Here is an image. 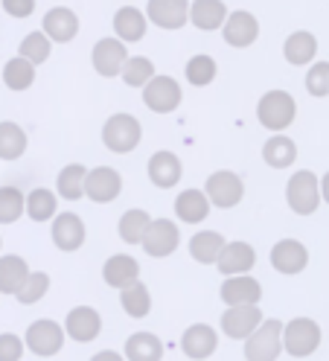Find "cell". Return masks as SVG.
Wrapping results in <instances>:
<instances>
[{"mask_svg":"<svg viewBox=\"0 0 329 361\" xmlns=\"http://www.w3.org/2000/svg\"><path fill=\"white\" fill-rule=\"evenodd\" d=\"M256 120L271 134H286L297 120V102L289 90H266L256 102Z\"/></svg>","mask_w":329,"mask_h":361,"instance_id":"6da1fadb","label":"cell"},{"mask_svg":"<svg viewBox=\"0 0 329 361\" xmlns=\"http://www.w3.org/2000/svg\"><path fill=\"white\" fill-rule=\"evenodd\" d=\"M143 140V126L135 114H111L102 126V146L114 154H131Z\"/></svg>","mask_w":329,"mask_h":361,"instance_id":"7a4b0ae2","label":"cell"},{"mask_svg":"<svg viewBox=\"0 0 329 361\" xmlns=\"http://www.w3.org/2000/svg\"><path fill=\"white\" fill-rule=\"evenodd\" d=\"M323 341V329L312 318H292L283 324V353L292 358H309Z\"/></svg>","mask_w":329,"mask_h":361,"instance_id":"3957f363","label":"cell"},{"mask_svg":"<svg viewBox=\"0 0 329 361\" xmlns=\"http://www.w3.org/2000/svg\"><path fill=\"white\" fill-rule=\"evenodd\" d=\"M286 204L292 207L294 216H312L318 213L321 201V178L312 169H297L289 184H286Z\"/></svg>","mask_w":329,"mask_h":361,"instance_id":"277c9868","label":"cell"},{"mask_svg":"<svg viewBox=\"0 0 329 361\" xmlns=\"http://www.w3.org/2000/svg\"><path fill=\"white\" fill-rule=\"evenodd\" d=\"M204 195L210 201V207L233 210L236 204H242V198H245V180L233 169H216L204 180Z\"/></svg>","mask_w":329,"mask_h":361,"instance_id":"5b68a950","label":"cell"},{"mask_svg":"<svg viewBox=\"0 0 329 361\" xmlns=\"http://www.w3.org/2000/svg\"><path fill=\"white\" fill-rule=\"evenodd\" d=\"M283 355V321L266 318L245 338V361H277Z\"/></svg>","mask_w":329,"mask_h":361,"instance_id":"8992f818","label":"cell"},{"mask_svg":"<svg viewBox=\"0 0 329 361\" xmlns=\"http://www.w3.org/2000/svg\"><path fill=\"white\" fill-rule=\"evenodd\" d=\"M140 97H143V105L151 111V114H172V111H178L181 102H184V87L175 76L158 73L140 90Z\"/></svg>","mask_w":329,"mask_h":361,"instance_id":"52a82bcc","label":"cell"},{"mask_svg":"<svg viewBox=\"0 0 329 361\" xmlns=\"http://www.w3.org/2000/svg\"><path fill=\"white\" fill-rule=\"evenodd\" d=\"M24 338V347L32 353V355H38V358H53V355H58L61 353V347H64V326L61 324H56V321H50V318H38V321H32L30 326H27V332L20 335Z\"/></svg>","mask_w":329,"mask_h":361,"instance_id":"ba28073f","label":"cell"},{"mask_svg":"<svg viewBox=\"0 0 329 361\" xmlns=\"http://www.w3.org/2000/svg\"><path fill=\"white\" fill-rule=\"evenodd\" d=\"M140 245H143V251L151 259L172 257L181 247V228H178V221H172V219H151V224H149V231H146Z\"/></svg>","mask_w":329,"mask_h":361,"instance_id":"9c48e42d","label":"cell"},{"mask_svg":"<svg viewBox=\"0 0 329 361\" xmlns=\"http://www.w3.org/2000/svg\"><path fill=\"white\" fill-rule=\"evenodd\" d=\"M50 239L58 251L64 254H73L85 245L87 239V228H85V219L73 210H58L50 221Z\"/></svg>","mask_w":329,"mask_h":361,"instance_id":"30bf717a","label":"cell"},{"mask_svg":"<svg viewBox=\"0 0 329 361\" xmlns=\"http://www.w3.org/2000/svg\"><path fill=\"white\" fill-rule=\"evenodd\" d=\"M125 61H128V44H123L114 35L99 38L94 44V50H91V67L102 79H117L123 73Z\"/></svg>","mask_w":329,"mask_h":361,"instance_id":"8fae6325","label":"cell"},{"mask_svg":"<svg viewBox=\"0 0 329 361\" xmlns=\"http://www.w3.org/2000/svg\"><path fill=\"white\" fill-rule=\"evenodd\" d=\"M271 268L283 277H297L309 268V247H306L300 239H280L271 247Z\"/></svg>","mask_w":329,"mask_h":361,"instance_id":"7c38bea8","label":"cell"},{"mask_svg":"<svg viewBox=\"0 0 329 361\" xmlns=\"http://www.w3.org/2000/svg\"><path fill=\"white\" fill-rule=\"evenodd\" d=\"M123 192V175L114 166H94L85 175V198L94 204H111Z\"/></svg>","mask_w":329,"mask_h":361,"instance_id":"4fadbf2b","label":"cell"},{"mask_svg":"<svg viewBox=\"0 0 329 361\" xmlns=\"http://www.w3.org/2000/svg\"><path fill=\"white\" fill-rule=\"evenodd\" d=\"M222 38H225L228 47H233V50H245V47H251V44H256V38H259V20H256V15L248 12V9L228 12V20L222 24Z\"/></svg>","mask_w":329,"mask_h":361,"instance_id":"5bb4252c","label":"cell"},{"mask_svg":"<svg viewBox=\"0 0 329 361\" xmlns=\"http://www.w3.org/2000/svg\"><path fill=\"white\" fill-rule=\"evenodd\" d=\"M146 20L166 32L184 30L190 24V0H149Z\"/></svg>","mask_w":329,"mask_h":361,"instance_id":"9a60e30c","label":"cell"},{"mask_svg":"<svg viewBox=\"0 0 329 361\" xmlns=\"http://www.w3.org/2000/svg\"><path fill=\"white\" fill-rule=\"evenodd\" d=\"M64 335L76 344H91L102 335V314L94 306H73L64 318Z\"/></svg>","mask_w":329,"mask_h":361,"instance_id":"2e32d148","label":"cell"},{"mask_svg":"<svg viewBox=\"0 0 329 361\" xmlns=\"http://www.w3.org/2000/svg\"><path fill=\"white\" fill-rule=\"evenodd\" d=\"M146 175H149V180H151V184H155L158 190H172V187H178V184H181V178H184V164H181V157L175 154V152L158 149L155 154L149 157Z\"/></svg>","mask_w":329,"mask_h":361,"instance_id":"e0dca14e","label":"cell"},{"mask_svg":"<svg viewBox=\"0 0 329 361\" xmlns=\"http://www.w3.org/2000/svg\"><path fill=\"white\" fill-rule=\"evenodd\" d=\"M256 265V251L254 245L245 242V239H233V242H225L222 254L216 259V268L222 271L225 277H239V274H251V268Z\"/></svg>","mask_w":329,"mask_h":361,"instance_id":"ac0fdd59","label":"cell"},{"mask_svg":"<svg viewBox=\"0 0 329 361\" xmlns=\"http://www.w3.org/2000/svg\"><path fill=\"white\" fill-rule=\"evenodd\" d=\"M266 321L262 318V309L259 306H228L222 312V321H218V326H222V332L228 338H233V341H245V338Z\"/></svg>","mask_w":329,"mask_h":361,"instance_id":"d6986e66","label":"cell"},{"mask_svg":"<svg viewBox=\"0 0 329 361\" xmlns=\"http://www.w3.org/2000/svg\"><path fill=\"white\" fill-rule=\"evenodd\" d=\"M218 350V332L210 324H190L181 332V353L192 361H204Z\"/></svg>","mask_w":329,"mask_h":361,"instance_id":"ffe728a7","label":"cell"},{"mask_svg":"<svg viewBox=\"0 0 329 361\" xmlns=\"http://www.w3.org/2000/svg\"><path fill=\"white\" fill-rule=\"evenodd\" d=\"M79 15L70 9V6H53L47 9V15H44L41 20V32L47 35L53 44H68L79 35Z\"/></svg>","mask_w":329,"mask_h":361,"instance_id":"44dd1931","label":"cell"},{"mask_svg":"<svg viewBox=\"0 0 329 361\" xmlns=\"http://www.w3.org/2000/svg\"><path fill=\"white\" fill-rule=\"evenodd\" d=\"M218 298L225 300V306H259L262 300V283L251 274H239V277H225Z\"/></svg>","mask_w":329,"mask_h":361,"instance_id":"7402d4cb","label":"cell"},{"mask_svg":"<svg viewBox=\"0 0 329 361\" xmlns=\"http://www.w3.org/2000/svg\"><path fill=\"white\" fill-rule=\"evenodd\" d=\"M102 280H105V286L123 291L131 283L140 280V262L131 257V254H114V257H108L105 265H102Z\"/></svg>","mask_w":329,"mask_h":361,"instance_id":"603a6c76","label":"cell"},{"mask_svg":"<svg viewBox=\"0 0 329 361\" xmlns=\"http://www.w3.org/2000/svg\"><path fill=\"white\" fill-rule=\"evenodd\" d=\"M114 24V38H120L123 44H135V41H143L146 32H149V20H146V12L137 9V6H120L111 18Z\"/></svg>","mask_w":329,"mask_h":361,"instance_id":"cb8c5ba5","label":"cell"},{"mask_svg":"<svg viewBox=\"0 0 329 361\" xmlns=\"http://www.w3.org/2000/svg\"><path fill=\"white\" fill-rule=\"evenodd\" d=\"M283 59L292 67H309L318 61V38L309 30H294L286 41H283Z\"/></svg>","mask_w":329,"mask_h":361,"instance_id":"d4e9b609","label":"cell"},{"mask_svg":"<svg viewBox=\"0 0 329 361\" xmlns=\"http://www.w3.org/2000/svg\"><path fill=\"white\" fill-rule=\"evenodd\" d=\"M228 12L230 9L225 6V0H190V24L201 32L222 30Z\"/></svg>","mask_w":329,"mask_h":361,"instance_id":"484cf974","label":"cell"},{"mask_svg":"<svg viewBox=\"0 0 329 361\" xmlns=\"http://www.w3.org/2000/svg\"><path fill=\"white\" fill-rule=\"evenodd\" d=\"M210 210L213 207H210L204 190L187 187V190H181L178 195H175V216H178V221H184V224H201V221H207Z\"/></svg>","mask_w":329,"mask_h":361,"instance_id":"4316f807","label":"cell"},{"mask_svg":"<svg viewBox=\"0 0 329 361\" xmlns=\"http://www.w3.org/2000/svg\"><path fill=\"white\" fill-rule=\"evenodd\" d=\"M125 361H161L163 358V341L155 332H135L125 338L123 347Z\"/></svg>","mask_w":329,"mask_h":361,"instance_id":"83f0119b","label":"cell"},{"mask_svg":"<svg viewBox=\"0 0 329 361\" xmlns=\"http://www.w3.org/2000/svg\"><path fill=\"white\" fill-rule=\"evenodd\" d=\"M30 265L18 254H0V295H18V288L30 277Z\"/></svg>","mask_w":329,"mask_h":361,"instance_id":"f1b7e54d","label":"cell"},{"mask_svg":"<svg viewBox=\"0 0 329 361\" xmlns=\"http://www.w3.org/2000/svg\"><path fill=\"white\" fill-rule=\"evenodd\" d=\"M262 161H266L271 169H289L297 161V143L286 134H271L262 146Z\"/></svg>","mask_w":329,"mask_h":361,"instance_id":"f546056e","label":"cell"},{"mask_svg":"<svg viewBox=\"0 0 329 361\" xmlns=\"http://www.w3.org/2000/svg\"><path fill=\"white\" fill-rule=\"evenodd\" d=\"M225 236L218 231H199L190 236V257L199 262V265H216L218 254H222L225 247Z\"/></svg>","mask_w":329,"mask_h":361,"instance_id":"4dcf8cb0","label":"cell"},{"mask_svg":"<svg viewBox=\"0 0 329 361\" xmlns=\"http://www.w3.org/2000/svg\"><path fill=\"white\" fill-rule=\"evenodd\" d=\"M85 175H87V166L85 164H68L61 166L58 175H56V195L64 198V201H79L85 198Z\"/></svg>","mask_w":329,"mask_h":361,"instance_id":"1f68e13d","label":"cell"},{"mask_svg":"<svg viewBox=\"0 0 329 361\" xmlns=\"http://www.w3.org/2000/svg\"><path fill=\"white\" fill-rule=\"evenodd\" d=\"M58 213V195L47 187H35L27 192V204H24V216L30 221H53V216Z\"/></svg>","mask_w":329,"mask_h":361,"instance_id":"d6a6232c","label":"cell"},{"mask_svg":"<svg viewBox=\"0 0 329 361\" xmlns=\"http://www.w3.org/2000/svg\"><path fill=\"white\" fill-rule=\"evenodd\" d=\"M30 149L27 131L12 120H0V161H20Z\"/></svg>","mask_w":329,"mask_h":361,"instance_id":"836d02e7","label":"cell"},{"mask_svg":"<svg viewBox=\"0 0 329 361\" xmlns=\"http://www.w3.org/2000/svg\"><path fill=\"white\" fill-rule=\"evenodd\" d=\"M149 224H151V216H149L146 207H131L117 221V236L125 245H140L143 236H146V231H149Z\"/></svg>","mask_w":329,"mask_h":361,"instance_id":"e575fe53","label":"cell"},{"mask_svg":"<svg viewBox=\"0 0 329 361\" xmlns=\"http://www.w3.org/2000/svg\"><path fill=\"white\" fill-rule=\"evenodd\" d=\"M35 76H38V67L30 64L27 59H20V56H12L4 64V85L9 90H15V94H24V90H30L35 85Z\"/></svg>","mask_w":329,"mask_h":361,"instance_id":"d590c367","label":"cell"},{"mask_svg":"<svg viewBox=\"0 0 329 361\" xmlns=\"http://www.w3.org/2000/svg\"><path fill=\"white\" fill-rule=\"evenodd\" d=\"M120 303H123V312L128 314V318L143 321L151 312V291L143 280H137V283H131L128 288L120 291Z\"/></svg>","mask_w":329,"mask_h":361,"instance_id":"8d00e7d4","label":"cell"},{"mask_svg":"<svg viewBox=\"0 0 329 361\" xmlns=\"http://www.w3.org/2000/svg\"><path fill=\"white\" fill-rule=\"evenodd\" d=\"M218 76V64L213 56L207 53H199V56H190L187 64H184V79L192 85V87H207L213 85Z\"/></svg>","mask_w":329,"mask_h":361,"instance_id":"74e56055","label":"cell"},{"mask_svg":"<svg viewBox=\"0 0 329 361\" xmlns=\"http://www.w3.org/2000/svg\"><path fill=\"white\" fill-rule=\"evenodd\" d=\"M155 76H158V67H155V61L146 59V56H128L123 73H120V79L128 87H137V90H143Z\"/></svg>","mask_w":329,"mask_h":361,"instance_id":"f35d334b","label":"cell"},{"mask_svg":"<svg viewBox=\"0 0 329 361\" xmlns=\"http://www.w3.org/2000/svg\"><path fill=\"white\" fill-rule=\"evenodd\" d=\"M50 53H53V41L44 35L41 30H35V32H27L24 38H20V44H18V56L20 59H27L30 64H44L50 59Z\"/></svg>","mask_w":329,"mask_h":361,"instance_id":"ab89813d","label":"cell"},{"mask_svg":"<svg viewBox=\"0 0 329 361\" xmlns=\"http://www.w3.org/2000/svg\"><path fill=\"white\" fill-rule=\"evenodd\" d=\"M24 204L27 195L15 184H4L0 187V224H15L18 219H24Z\"/></svg>","mask_w":329,"mask_h":361,"instance_id":"60d3db41","label":"cell"},{"mask_svg":"<svg viewBox=\"0 0 329 361\" xmlns=\"http://www.w3.org/2000/svg\"><path fill=\"white\" fill-rule=\"evenodd\" d=\"M47 291H50V274L47 271H30V277L24 280V286L18 288L15 300L20 306H35L38 300H44Z\"/></svg>","mask_w":329,"mask_h":361,"instance_id":"b9f144b4","label":"cell"},{"mask_svg":"<svg viewBox=\"0 0 329 361\" xmlns=\"http://www.w3.org/2000/svg\"><path fill=\"white\" fill-rule=\"evenodd\" d=\"M306 90H309V97H315V99L329 97V61L309 64V71H306Z\"/></svg>","mask_w":329,"mask_h":361,"instance_id":"7bdbcfd3","label":"cell"},{"mask_svg":"<svg viewBox=\"0 0 329 361\" xmlns=\"http://www.w3.org/2000/svg\"><path fill=\"white\" fill-rule=\"evenodd\" d=\"M27 353L24 338L15 332H0V361H20Z\"/></svg>","mask_w":329,"mask_h":361,"instance_id":"ee69618b","label":"cell"},{"mask_svg":"<svg viewBox=\"0 0 329 361\" xmlns=\"http://www.w3.org/2000/svg\"><path fill=\"white\" fill-rule=\"evenodd\" d=\"M0 6H4V12L15 20H24V18H32L35 12V0H0Z\"/></svg>","mask_w":329,"mask_h":361,"instance_id":"f6af8a7d","label":"cell"},{"mask_svg":"<svg viewBox=\"0 0 329 361\" xmlns=\"http://www.w3.org/2000/svg\"><path fill=\"white\" fill-rule=\"evenodd\" d=\"M87 361H125V358H123L117 350H99L97 355H91Z\"/></svg>","mask_w":329,"mask_h":361,"instance_id":"bcb514c9","label":"cell"},{"mask_svg":"<svg viewBox=\"0 0 329 361\" xmlns=\"http://www.w3.org/2000/svg\"><path fill=\"white\" fill-rule=\"evenodd\" d=\"M321 201H323V204H329V172L321 175Z\"/></svg>","mask_w":329,"mask_h":361,"instance_id":"7dc6e473","label":"cell"},{"mask_svg":"<svg viewBox=\"0 0 329 361\" xmlns=\"http://www.w3.org/2000/svg\"><path fill=\"white\" fill-rule=\"evenodd\" d=\"M0 251H4V236H0Z\"/></svg>","mask_w":329,"mask_h":361,"instance_id":"c3c4849f","label":"cell"}]
</instances>
